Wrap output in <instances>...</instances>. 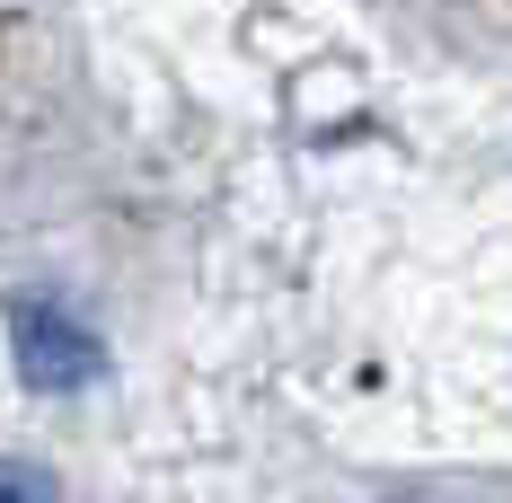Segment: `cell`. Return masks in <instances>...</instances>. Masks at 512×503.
<instances>
[{
	"instance_id": "cell-1",
	"label": "cell",
	"mask_w": 512,
	"mask_h": 503,
	"mask_svg": "<svg viewBox=\"0 0 512 503\" xmlns=\"http://www.w3.org/2000/svg\"><path fill=\"white\" fill-rule=\"evenodd\" d=\"M9 362H18L27 389L71 398V389H89V380L106 371V345H98V327L71 318L62 301H18L9 309Z\"/></svg>"
},
{
	"instance_id": "cell-2",
	"label": "cell",
	"mask_w": 512,
	"mask_h": 503,
	"mask_svg": "<svg viewBox=\"0 0 512 503\" xmlns=\"http://www.w3.org/2000/svg\"><path fill=\"white\" fill-rule=\"evenodd\" d=\"M0 503H62V486L36 459H0Z\"/></svg>"
}]
</instances>
